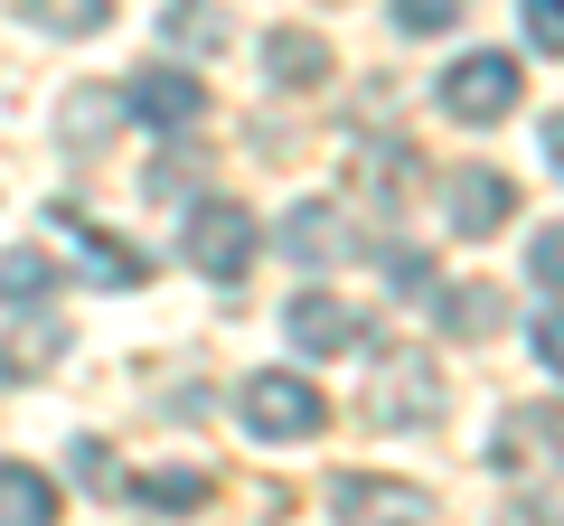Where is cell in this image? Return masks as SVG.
I'll use <instances>...</instances> for the list:
<instances>
[{
    "label": "cell",
    "mask_w": 564,
    "mask_h": 526,
    "mask_svg": "<svg viewBox=\"0 0 564 526\" xmlns=\"http://www.w3.org/2000/svg\"><path fill=\"white\" fill-rule=\"evenodd\" d=\"M367 414L377 424H443L452 414V385L433 358H414V348H395V358L367 366Z\"/></svg>",
    "instance_id": "obj_1"
},
{
    "label": "cell",
    "mask_w": 564,
    "mask_h": 526,
    "mask_svg": "<svg viewBox=\"0 0 564 526\" xmlns=\"http://www.w3.org/2000/svg\"><path fill=\"white\" fill-rule=\"evenodd\" d=\"M321 385L292 376V366H263V376H245V424H254V442H302V432H321Z\"/></svg>",
    "instance_id": "obj_2"
},
{
    "label": "cell",
    "mask_w": 564,
    "mask_h": 526,
    "mask_svg": "<svg viewBox=\"0 0 564 526\" xmlns=\"http://www.w3.org/2000/svg\"><path fill=\"white\" fill-rule=\"evenodd\" d=\"M518 95H527V66L499 57V47H470L462 66H443V113L452 122H499Z\"/></svg>",
    "instance_id": "obj_3"
},
{
    "label": "cell",
    "mask_w": 564,
    "mask_h": 526,
    "mask_svg": "<svg viewBox=\"0 0 564 526\" xmlns=\"http://www.w3.org/2000/svg\"><path fill=\"white\" fill-rule=\"evenodd\" d=\"M188 263H198L207 283L236 292L245 263H254V217H245V207H226V198H207L198 217H188Z\"/></svg>",
    "instance_id": "obj_4"
},
{
    "label": "cell",
    "mask_w": 564,
    "mask_h": 526,
    "mask_svg": "<svg viewBox=\"0 0 564 526\" xmlns=\"http://www.w3.org/2000/svg\"><path fill=\"white\" fill-rule=\"evenodd\" d=\"M122 113L151 122V132H188V122L207 113V85L180 76V66H141V76L122 85Z\"/></svg>",
    "instance_id": "obj_5"
},
{
    "label": "cell",
    "mask_w": 564,
    "mask_h": 526,
    "mask_svg": "<svg viewBox=\"0 0 564 526\" xmlns=\"http://www.w3.org/2000/svg\"><path fill=\"white\" fill-rule=\"evenodd\" d=\"M489 461H499V470H527V480L564 470V414H555V405L508 414V424H499V442H489Z\"/></svg>",
    "instance_id": "obj_6"
},
{
    "label": "cell",
    "mask_w": 564,
    "mask_h": 526,
    "mask_svg": "<svg viewBox=\"0 0 564 526\" xmlns=\"http://www.w3.org/2000/svg\"><path fill=\"white\" fill-rule=\"evenodd\" d=\"M329 507H339V517H404V526H423V517H433V489H414V480H367V470H339V480H329Z\"/></svg>",
    "instance_id": "obj_7"
},
{
    "label": "cell",
    "mask_w": 564,
    "mask_h": 526,
    "mask_svg": "<svg viewBox=\"0 0 564 526\" xmlns=\"http://www.w3.org/2000/svg\"><path fill=\"white\" fill-rule=\"evenodd\" d=\"M282 329H292L302 358H339V348H358V310H348L339 292H302V302L282 310Z\"/></svg>",
    "instance_id": "obj_8"
},
{
    "label": "cell",
    "mask_w": 564,
    "mask_h": 526,
    "mask_svg": "<svg viewBox=\"0 0 564 526\" xmlns=\"http://www.w3.org/2000/svg\"><path fill=\"white\" fill-rule=\"evenodd\" d=\"M443 207H452L462 235H499L508 207H518V188H508L499 169H452V179H443Z\"/></svg>",
    "instance_id": "obj_9"
},
{
    "label": "cell",
    "mask_w": 564,
    "mask_h": 526,
    "mask_svg": "<svg viewBox=\"0 0 564 526\" xmlns=\"http://www.w3.org/2000/svg\"><path fill=\"white\" fill-rule=\"evenodd\" d=\"M282 254L292 263H348L358 254V226H339V207H292L282 217Z\"/></svg>",
    "instance_id": "obj_10"
},
{
    "label": "cell",
    "mask_w": 564,
    "mask_h": 526,
    "mask_svg": "<svg viewBox=\"0 0 564 526\" xmlns=\"http://www.w3.org/2000/svg\"><path fill=\"white\" fill-rule=\"evenodd\" d=\"M263 76L273 85H329V39L321 29H273V39H263Z\"/></svg>",
    "instance_id": "obj_11"
},
{
    "label": "cell",
    "mask_w": 564,
    "mask_h": 526,
    "mask_svg": "<svg viewBox=\"0 0 564 526\" xmlns=\"http://www.w3.org/2000/svg\"><path fill=\"white\" fill-rule=\"evenodd\" d=\"M57 226H66V235L85 244V254H95V273H104V283H113V292H132L141 273H151V254H132V244H113V235H104L95 217H85V207H57Z\"/></svg>",
    "instance_id": "obj_12"
},
{
    "label": "cell",
    "mask_w": 564,
    "mask_h": 526,
    "mask_svg": "<svg viewBox=\"0 0 564 526\" xmlns=\"http://www.w3.org/2000/svg\"><path fill=\"white\" fill-rule=\"evenodd\" d=\"M0 517H10V526H47V517H57V480L29 470V461H0Z\"/></svg>",
    "instance_id": "obj_13"
},
{
    "label": "cell",
    "mask_w": 564,
    "mask_h": 526,
    "mask_svg": "<svg viewBox=\"0 0 564 526\" xmlns=\"http://www.w3.org/2000/svg\"><path fill=\"white\" fill-rule=\"evenodd\" d=\"M20 20L47 29V39H95L113 20V0H20Z\"/></svg>",
    "instance_id": "obj_14"
},
{
    "label": "cell",
    "mask_w": 564,
    "mask_h": 526,
    "mask_svg": "<svg viewBox=\"0 0 564 526\" xmlns=\"http://www.w3.org/2000/svg\"><path fill=\"white\" fill-rule=\"evenodd\" d=\"M433 320H443V329H462V339H489V329H499L508 310H499V292H489V283H452L443 302H433Z\"/></svg>",
    "instance_id": "obj_15"
},
{
    "label": "cell",
    "mask_w": 564,
    "mask_h": 526,
    "mask_svg": "<svg viewBox=\"0 0 564 526\" xmlns=\"http://www.w3.org/2000/svg\"><path fill=\"white\" fill-rule=\"evenodd\" d=\"M47 292H57V263L29 254V244H10V254H0V302H10V310H39Z\"/></svg>",
    "instance_id": "obj_16"
},
{
    "label": "cell",
    "mask_w": 564,
    "mask_h": 526,
    "mask_svg": "<svg viewBox=\"0 0 564 526\" xmlns=\"http://www.w3.org/2000/svg\"><path fill=\"white\" fill-rule=\"evenodd\" d=\"M170 39H180V47H226L236 20H226L217 0H180V10H170Z\"/></svg>",
    "instance_id": "obj_17"
},
{
    "label": "cell",
    "mask_w": 564,
    "mask_h": 526,
    "mask_svg": "<svg viewBox=\"0 0 564 526\" xmlns=\"http://www.w3.org/2000/svg\"><path fill=\"white\" fill-rule=\"evenodd\" d=\"M57 348H66V329H57V320H29V329H20V339L0 348V366H10V376H39V366H47V358H57Z\"/></svg>",
    "instance_id": "obj_18"
},
{
    "label": "cell",
    "mask_w": 564,
    "mask_h": 526,
    "mask_svg": "<svg viewBox=\"0 0 564 526\" xmlns=\"http://www.w3.org/2000/svg\"><path fill=\"white\" fill-rule=\"evenodd\" d=\"M207 489H217V480H207V470H151V480H141L132 498H141V507H198Z\"/></svg>",
    "instance_id": "obj_19"
},
{
    "label": "cell",
    "mask_w": 564,
    "mask_h": 526,
    "mask_svg": "<svg viewBox=\"0 0 564 526\" xmlns=\"http://www.w3.org/2000/svg\"><path fill=\"white\" fill-rule=\"evenodd\" d=\"M527 273H536V292H564V217L527 244Z\"/></svg>",
    "instance_id": "obj_20"
},
{
    "label": "cell",
    "mask_w": 564,
    "mask_h": 526,
    "mask_svg": "<svg viewBox=\"0 0 564 526\" xmlns=\"http://www.w3.org/2000/svg\"><path fill=\"white\" fill-rule=\"evenodd\" d=\"M113 122H122V95H76V103H66V132H85V142L113 132Z\"/></svg>",
    "instance_id": "obj_21"
},
{
    "label": "cell",
    "mask_w": 564,
    "mask_h": 526,
    "mask_svg": "<svg viewBox=\"0 0 564 526\" xmlns=\"http://www.w3.org/2000/svg\"><path fill=\"white\" fill-rule=\"evenodd\" d=\"M518 20H527V39H536V47H555V57H564V0H518Z\"/></svg>",
    "instance_id": "obj_22"
},
{
    "label": "cell",
    "mask_w": 564,
    "mask_h": 526,
    "mask_svg": "<svg viewBox=\"0 0 564 526\" xmlns=\"http://www.w3.org/2000/svg\"><path fill=\"white\" fill-rule=\"evenodd\" d=\"M452 20H462V0H395V29H414V39L423 29H452Z\"/></svg>",
    "instance_id": "obj_23"
},
{
    "label": "cell",
    "mask_w": 564,
    "mask_h": 526,
    "mask_svg": "<svg viewBox=\"0 0 564 526\" xmlns=\"http://www.w3.org/2000/svg\"><path fill=\"white\" fill-rule=\"evenodd\" d=\"M536 358L564 376V310H545V320H536Z\"/></svg>",
    "instance_id": "obj_24"
},
{
    "label": "cell",
    "mask_w": 564,
    "mask_h": 526,
    "mask_svg": "<svg viewBox=\"0 0 564 526\" xmlns=\"http://www.w3.org/2000/svg\"><path fill=\"white\" fill-rule=\"evenodd\" d=\"M545 142H555V169H564V113H555V122H545Z\"/></svg>",
    "instance_id": "obj_25"
}]
</instances>
